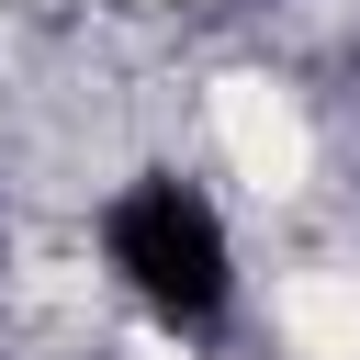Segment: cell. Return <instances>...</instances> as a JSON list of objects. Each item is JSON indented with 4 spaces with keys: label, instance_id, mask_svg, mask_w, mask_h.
I'll return each instance as SVG.
<instances>
[{
    "label": "cell",
    "instance_id": "6da1fadb",
    "mask_svg": "<svg viewBox=\"0 0 360 360\" xmlns=\"http://www.w3.org/2000/svg\"><path fill=\"white\" fill-rule=\"evenodd\" d=\"M101 259H112V281H124L158 326H214V315L236 304V236H225V214H214L191 180H169V169H146V180L112 191Z\"/></svg>",
    "mask_w": 360,
    "mask_h": 360
}]
</instances>
